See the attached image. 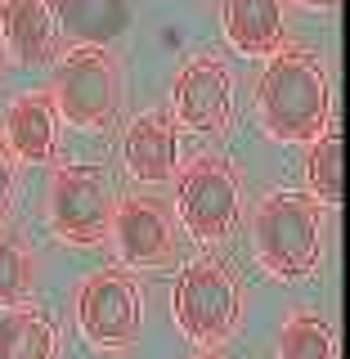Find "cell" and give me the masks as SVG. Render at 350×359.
Returning a JSON list of instances; mask_svg holds the SVG:
<instances>
[{
    "mask_svg": "<svg viewBox=\"0 0 350 359\" xmlns=\"http://www.w3.org/2000/svg\"><path fill=\"white\" fill-rule=\"evenodd\" d=\"M9 202H14V153L0 140V216L9 211Z\"/></svg>",
    "mask_w": 350,
    "mask_h": 359,
    "instance_id": "obj_19",
    "label": "cell"
},
{
    "mask_svg": "<svg viewBox=\"0 0 350 359\" xmlns=\"http://www.w3.org/2000/svg\"><path fill=\"white\" fill-rule=\"evenodd\" d=\"M76 328L95 351H130L144 328V297L126 269H99L76 287Z\"/></svg>",
    "mask_w": 350,
    "mask_h": 359,
    "instance_id": "obj_6",
    "label": "cell"
},
{
    "mask_svg": "<svg viewBox=\"0 0 350 359\" xmlns=\"http://www.w3.org/2000/svg\"><path fill=\"white\" fill-rule=\"evenodd\" d=\"M278 359H337L332 328L319 314H292L278 332Z\"/></svg>",
    "mask_w": 350,
    "mask_h": 359,
    "instance_id": "obj_17",
    "label": "cell"
},
{
    "mask_svg": "<svg viewBox=\"0 0 350 359\" xmlns=\"http://www.w3.org/2000/svg\"><path fill=\"white\" fill-rule=\"evenodd\" d=\"M63 9V22L81 45H99L126 27V0H50ZM54 9V14H59Z\"/></svg>",
    "mask_w": 350,
    "mask_h": 359,
    "instance_id": "obj_15",
    "label": "cell"
},
{
    "mask_svg": "<svg viewBox=\"0 0 350 359\" xmlns=\"http://www.w3.org/2000/svg\"><path fill=\"white\" fill-rule=\"evenodd\" d=\"M171 112L189 130H202V135L224 130L234 117V72L216 54L189 59L171 86Z\"/></svg>",
    "mask_w": 350,
    "mask_h": 359,
    "instance_id": "obj_9",
    "label": "cell"
},
{
    "mask_svg": "<svg viewBox=\"0 0 350 359\" xmlns=\"http://www.w3.org/2000/svg\"><path fill=\"white\" fill-rule=\"evenodd\" d=\"M0 41L22 67H45L59 54V14L50 0H0Z\"/></svg>",
    "mask_w": 350,
    "mask_h": 359,
    "instance_id": "obj_10",
    "label": "cell"
},
{
    "mask_svg": "<svg viewBox=\"0 0 350 359\" xmlns=\"http://www.w3.org/2000/svg\"><path fill=\"white\" fill-rule=\"evenodd\" d=\"M36 278V261H32V247L22 243L18 229L0 224V310L22 306Z\"/></svg>",
    "mask_w": 350,
    "mask_h": 359,
    "instance_id": "obj_16",
    "label": "cell"
},
{
    "mask_svg": "<svg viewBox=\"0 0 350 359\" xmlns=\"http://www.w3.org/2000/svg\"><path fill=\"white\" fill-rule=\"evenodd\" d=\"M171 314L184 337L202 346H220L243 319V287L220 261H194L175 278Z\"/></svg>",
    "mask_w": 350,
    "mask_h": 359,
    "instance_id": "obj_4",
    "label": "cell"
},
{
    "mask_svg": "<svg viewBox=\"0 0 350 359\" xmlns=\"http://www.w3.org/2000/svg\"><path fill=\"white\" fill-rule=\"evenodd\" d=\"M112 189L104 166H63L45 194V220L72 247H95L112 229Z\"/></svg>",
    "mask_w": 350,
    "mask_h": 359,
    "instance_id": "obj_7",
    "label": "cell"
},
{
    "mask_svg": "<svg viewBox=\"0 0 350 359\" xmlns=\"http://www.w3.org/2000/svg\"><path fill=\"white\" fill-rule=\"evenodd\" d=\"M0 67H5V41H0Z\"/></svg>",
    "mask_w": 350,
    "mask_h": 359,
    "instance_id": "obj_22",
    "label": "cell"
},
{
    "mask_svg": "<svg viewBox=\"0 0 350 359\" xmlns=\"http://www.w3.org/2000/svg\"><path fill=\"white\" fill-rule=\"evenodd\" d=\"M224 36L247 59H269L283 50L288 36V5L283 0H220Z\"/></svg>",
    "mask_w": 350,
    "mask_h": 359,
    "instance_id": "obj_13",
    "label": "cell"
},
{
    "mask_svg": "<svg viewBox=\"0 0 350 359\" xmlns=\"http://www.w3.org/2000/svg\"><path fill=\"white\" fill-rule=\"evenodd\" d=\"M194 359H224V355H211V351H207V355H194Z\"/></svg>",
    "mask_w": 350,
    "mask_h": 359,
    "instance_id": "obj_21",
    "label": "cell"
},
{
    "mask_svg": "<svg viewBox=\"0 0 350 359\" xmlns=\"http://www.w3.org/2000/svg\"><path fill=\"white\" fill-rule=\"evenodd\" d=\"M310 189L319 202L342 207V130H323L310 144Z\"/></svg>",
    "mask_w": 350,
    "mask_h": 359,
    "instance_id": "obj_18",
    "label": "cell"
},
{
    "mask_svg": "<svg viewBox=\"0 0 350 359\" xmlns=\"http://www.w3.org/2000/svg\"><path fill=\"white\" fill-rule=\"evenodd\" d=\"M328 72H323L319 54L301 50V45H283L269 54L261 81H256V117L261 130L278 144H314L328 130Z\"/></svg>",
    "mask_w": 350,
    "mask_h": 359,
    "instance_id": "obj_1",
    "label": "cell"
},
{
    "mask_svg": "<svg viewBox=\"0 0 350 359\" xmlns=\"http://www.w3.org/2000/svg\"><path fill=\"white\" fill-rule=\"evenodd\" d=\"M126 166L140 184H166L180 171V130L171 112H140L126 130Z\"/></svg>",
    "mask_w": 350,
    "mask_h": 359,
    "instance_id": "obj_11",
    "label": "cell"
},
{
    "mask_svg": "<svg viewBox=\"0 0 350 359\" xmlns=\"http://www.w3.org/2000/svg\"><path fill=\"white\" fill-rule=\"evenodd\" d=\"M112 247H117L121 265L130 269H166L175 265V220L166 211L162 198H121V207H112Z\"/></svg>",
    "mask_w": 350,
    "mask_h": 359,
    "instance_id": "obj_8",
    "label": "cell"
},
{
    "mask_svg": "<svg viewBox=\"0 0 350 359\" xmlns=\"http://www.w3.org/2000/svg\"><path fill=\"white\" fill-rule=\"evenodd\" d=\"M5 144L18 162L45 166L59 153V108H54L50 90H32L18 95L5 112Z\"/></svg>",
    "mask_w": 350,
    "mask_h": 359,
    "instance_id": "obj_12",
    "label": "cell"
},
{
    "mask_svg": "<svg viewBox=\"0 0 350 359\" xmlns=\"http://www.w3.org/2000/svg\"><path fill=\"white\" fill-rule=\"evenodd\" d=\"M175 211L198 243H220L234 233L243 211V184L224 157H194L175 171Z\"/></svg>",
    "mask_w": 350,
    "mask_h": 359,
    "instance_id": "obj_5",
    "label": "cell"
},
{
    "mask_svg": "<svg viewBox=\"0 0 350 359\" xmlns=\"http://www.w3.org/2000/svg\"><path fill=\"white\" fill-rule=\"evenodd\" d=\"M252 243H256V261L265 274L274 278H306L319 265L323 252V216L319 202L297 194V189H278L256 207L252 220Z\"/></svg>",
    "mask_w": 350,
    "mask_h": 359,
    "instance_id": "obj_2",
    "label": "cell"
},
{
    "mask_svg": "<svg viewBox=\"0 0 350 359\" xmlns=\"http://www.w3.org/2000/svg\"><path fill=\"white\" fill-rule=\"evenodd\" d=\"M63 341L54 319L32 306H9L0 314V359H59Z\"/></svg>",
    "mask_w": 350,
    "mask_h": 359,
    "instance_id": "obj_14",
    "label": "cell"
},
{
    "mask_svg": "<svg viewBox=\"0 0 350 359\" xmlns=\"http://www.w3.org/2000/svg\"><path fill=\"white\" fill-rule=\"evenodd\" d=\"M54 108L76 130H108L121 112V67L104 45H72L54 67Z\"/></svg>",
    "mask_w": 350,
    "mask_h": 359,
    "instance_id": "obj_3",
    "label": "cell"
},
{
    "mask_svg": "<svg viewBox=\"0 0 350 359\" xmlns=\"http://www.w3.org/2000/svg\"><path fill=\"white\" fill-rule=\"evenodd\" d=\"M297 5H306V9H332V5H342V0H297Z\"/></svg>",
    "mask_w": 350,
    "mask_h": 359,
    "instance_id": "obj_20",
    "label": "cell"
}]
</instances>
